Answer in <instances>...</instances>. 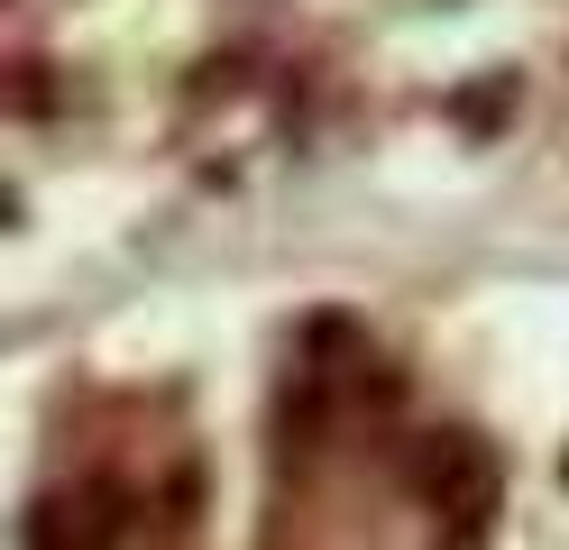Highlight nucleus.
<instances>
[{"mask_svg": "<svg viewBox=\"0 0 569 550\" xmlns=\"http://www.w3.org/2000/svg\"><path fill=\"white\" fill-rule=\"evenodd\" d=\"M148 496L120 487V477H56V487L28 496L19 513V550H120L138 532Z\"/></svg>", "mask_w": 569, "mask_h": 550, "instance_id": "nucleus-2", "label": "nucleus"}, {"mask_svg": "<svg viewBox=\"0 0 569 550\" xmlns=\"http://www.w3.org/2000/svg\"><path fill=\"white\" fill-rule=\"evenodd\" d=\"M148 513H157V532H184L193 513H202V468H174L166 487L148 496Z\"/></svg>", "mask_w": 569, "mask_h": 550, "instance_id": "nucleus-5", "label": "nucleus"}, {"mask_svg": "<svg viewBox=\"0 0 569 550\" xmlns=\"http://www.w3.org/2000/svg\"><path fill=\"white\" fill-rule=\"evenodd\" d=\"M506 110H515V73H487V83H469V92H450V120L459 129H496V120H506Z\"/></svg>", "mask_w": 569, "mask_h": 550, "instance_id": "nucleus-4", "label": "nucleus"}, {"mask_svg": "<svg viewBox=\"0 0 569 550\" xmlns=\"http://www.w3.org/2000/svg\"><path fill=\"white\" fill-rule=\"evenodd\" d=\"M322 431H331V377L322 367H295V377L276 386V450H322Z\"/></svg>", "mask_w": 569, "mask_h": 550, "instance_id": "nucleus-3", "label": "nucleus"}, {"mask_svg": "<svg viewBox=\"0 0 569 550\" xmlns=\"http://www.w3.org/2000/svg\"><path fill=\"white\" fill-rule=\"evenodd\" d=\"M560 477H569V450H560Z\"/></svg>", "mask_w": 569, "mask_h": 550, "instance_id": "nucleus-6", "label": "nucleus"}, {"mask_svg": "<svg viewBox=\"0 0 569 550\" xmlns=\"http://www.w3.org/2000/svg\"><path fill=\"white\" fill-rule=\"evenodd\" d=\"M413 496H422V513H432L441 550H478L487 523H496V496H506V468H496V450L478 431H422Z\"/></svg>", "mask_w": 569, "mask_h": 550, "instance_id": "nucleus-1", "label": "nucleus"}]
</instances>
